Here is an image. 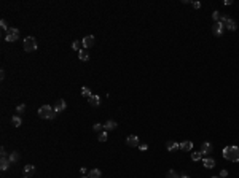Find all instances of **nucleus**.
<instances>
[{"instance_id":"nucleus-22","label":"nucleus","mask_w":239,"mask_h":178,"mask_svg":"<svg viewBox=\"0 0 239 178\" xmlns=\"http://www.w3.org/2000/svg\"><path fill=\"white\" fill-rule=\"evenodd\" d=\"M204 154L201 153V151H198V153H191V161H201V157H203Z\"/></svg>"},{"instance_id":"nucleus-26","label":"nucleus","mask_w":239,"mask_h":178,"mask_svg":"<svg viewBox=\"0 0 239 178\" xmlns=\"http://www.w3.org/2000/svg\"><path fill=\"white\" fill-rule=\"evenodd\" d=\"M0 27H2V30H3V32H8V30H10V27H8V22H7L5 19L0 21Z\"/></svg>"},{"instance_id":"nucleus-29","label":"nucleus","mask_w":239,"mask_h":178,"mask_svg":"<svg viewBox=\"0 0 239 178\" xmlns=\"http://www.w3.org/2000/svg\"><path fill=\"white\" fill-rule=\"evenodd\" d=\"M212 19H214L215 22H218L220 19H222V16H220V11H214V13H212Z\"/></svg>"},{"instance_id":"nucleus-4","label":"nucleus","mask_w":239,"mask_h":178,"mask_svg":"<svg viewBox=\"0 0 239 178\" xmlns=\"http://www.w3.org/2000/svg\"><path fill=\"white\" fill-rule=\"evenodd\" d=\"M220 22L225 26V29H228V30H231V32H234L238 29V24H236V21L234 19H231L229 16H222V19H220Z\"/></svg>"},{"instance_id":"nucleus-12","label":"nucleus","mask_w":239,"mask_h":178,"mask_svg":"<svg viewBox=\"0 0 239 178\" xmlns=\"http://www.w3.org/2000/svg\"><path fill=\"white\" fill-rule=\"evenodd\" d=\"M117 127H118L117 121H112V119H110V121H107V122H105V124H104V130H105V132H108V130H113V129H117Z\"/></svg>"},{"instance_id":"nucleus-1","label":"nucleus","mask_w":239,"mask_h":178,"mask_svg":"<svg viewBox=\"0 0 239 178\" xmlns=\"http://www.w3.org/2000/svg\"><path fill=\"white\" fill-rule=\"evenodd\" d=\"M223 157L231 162H239V148L238 147H225L223 148Z\"/></svg>"},{"instance_id":"nucleus-38","label":"nucleus","mask_w":239,"mask_h":178,"mask_svg":"<svg viewBox=\"0 0 239 178\" xmlns=\"http://www.w3.org/2000/svg\"><path fill=\"white\" fill-rule=\"evenodd\" d=\"M212 178H220V177H212Z\"/></svg>"},{"instance_id":"nucleus-13","label":"nucleus","mask_w":239,"mask_h":178,"mask_svg":"<svg viewBox=\"0 0 239 178\" xmlns=\"http://www.w3.org/2000/svg\"><path fill=\"white\" fill-rule=\"evenodd\" d=\"M179 148H180V143H176V141H172V140H169L166 143L167 151H176V149H179Z\"/></svg>"},{"instance_id":"nucleus-10","label":"nucleus","mask_w":239,"mask_h":178,"mask_svg":"<svg viewBox=\"0 0 239 178\" xmlns=\"http://www.w3.org/2000/svg\"><path fill=\"white\" fill-rule=\"evenodd\" d=\"M88 102H89L91 107H99V105H100V97H99V95H96V94H93L88 99Z\"/></svg>"},{"instance_id":"nucleus-16","label":"nucleus","mask_w":239,"mask_h":178,"mask_svg":"<svg viewBox=\"0 0 239 178\" xmlns=\"http://www.w3.org/2000/svg\"><path fill=\"white\" fill-rule=\"evenodd\" d=\"M203 166H204L206 168H214V167H215V161H214V159H210V157L203 159Z\"/></svg>"},{"instance_id":"nucleus-2","label":"nucleus","mask_w":239,"mask_h":178,"mask_svg":"<svg viewBox=\"0 0 239 178\" xmlns=\"http://www.w3.org/2000/svg\"><path fill=\"white\" fill-rule=\"evenodd\" d=\"M56 115H58V111H54V108L49 107V105H43V107L38 108V116L42 119H54Z\"/></svg>"},{"instance_id":"nucleus-28","label":"nucleus","mask_w":239,"mask_h":178,"mask_svg":"<svg viewBox=\"0 0 239 178\" xmlns=\"http://www.w3.org/2000/svg\"><path fill=\"white\" fill-rule=\"evenodd\" d=\"M16 111H18V115H22V113L26 111V105L22 103V105H18L16 107Z\"/></svg>"},{"instance_id":"nucleus-6","label":"nucleus","mask_w":239,"mask_h":178,"mask_svg":"<svg viewBox=\"0 0 239 178\" xmlns=\"http://www.w3.org/2000/svg\"><path fill=\"white\" fill-rule=\"evenodd\" d=\"M223 30H225V26L222 24V22H214V26H212V32H214V35H217V37H222L223 35Z\"/></svg>"},{"instance_id":"nucleus-17","label":"nucleus","mask_w":239,"mask_h":178,"mask_svg":"<svg viewBox=\"0 0 239 178\" xmlns=\"http://www.w3.org/2000/svg\"><path fill=\"white\" fill-rule=\"evenodd\" d=\"M78 57H80V61H83V62H88L89 61V54L86 49H81L80 53H78Z\"/></svg>"},{"instance_id":"nucleus-7","label":"nucleus","mask_w":239,"mask_h":178,"mask_svg":"<svg viewBox=\"0 0 239 178\" xmlns=\"http://www.w3.org/2000/svg\"><path fill=\"white\" fill-rule=\"evenodd\" d=\"M81 42H83V48L88 49V48H93L96 45V38H94V35H88V37H85Z\"/></svg>"},{"instance_id":"nucleus-23","label":"nucleus","mask_w":239,"mask_h":178,"mask_svg":"<svg viewBox=\"0 0 239 178\" xmlns=\"http://www.w3.org/2000/svg\"><path fill=\"white\" fill-rule=\"evenodd\" d=\"M72 48H73V49H77V51L80 53V51H81V48H83V42H73V43H72Z\"/></svg>"},{"instance_id":"nucleus-3","label":"nucleus","mask_w":239,"mask_h":178,"mask_svg":"<svg viewBox=\"0 0 239 178\" xmlns=\"http://www.w3.org/2000/svg\"><path fill=\"white\" fill-rule=\"evenodd\" d=\"M22 46H24V51L32 53V51H37V48H38V43H37V40H35L34 37H27V38H24V43H22Z\"/></svg>"},{"instance_id":"nucleus-35","label":"nucleus","mask_w":239,"mask_h":178,"mask_svg":"<svg viewBox=\"0 0 239 178\" xmlns=\"http://www.w3.org/2000/svg\"><path fill=\"white\" fill-rule=\"evenodd\" d=\"M0 78H5V70H3V68H2V70H0Z\"/></svg>"},{"instance_id":"nucleus-19","label":"nucleus","mask_w":239,"mask_h":178,"mask_svg":"<svg viewBox=\"0 0 239 178\" xmlns=\"http://www.w3.org/2000/svg\"><path fill=\"white\" fill-rule=\"evenodd\" d=\"M8 159H10V162H11V164L18 162V161H19V153H18V151H13V153H10V156H8Z\"/></svg>"},{"instance_id":"nucleus-18","label":"nucleus","mask_w":239,"mask_h":178,"mask_svg":"<svg viewBox=\"0 0 239 178\" xmlns=\"http://www.w3.org/2000/svg\"><path fill=\"white\" fill-rule=\"evenodd\" d=\"M10 164H11V162H10V159H8V157H2V161H0V168L5 172L7 168L10 167Z\"/></svg>"},{"instance_id":"nucleus-21","label":"nucleus","mask_w":239,"mask_h":178,"mask_svg":"<svg viewBox=\"0 0 239 178\" xmlns=\"http://www.w3.org/2000/svg\"><path fill=\"white\" fill-rule=\"evenodd\" d=\"M11 122H13V126H15V127H19L22 121H21V118L16 115V116H13V118H11Z\"/></svg>"},{"instance_id":"nucleus-24","label":"nucleus","mask_w":239,"mask_h":178,"mask_svg":"<svg viewBox=\"0 0 239 178\" xmlns=\"http://www.w3.org/2000/svg\"><path fill=\"white\" fill-rule=\"evenodd\" d=\"M97 140H99V141H107V132H105V130L99 132V135H97Z\"/></svg>"},{"instance_id":"nucleus-27","label":"nucleus","mask_w":239,"mask_h":178,"mask_svg":"<svg viewBox=\"0 0 239 178\" xmlns=\"http://www.w3.org/2000/svg\"><path fill=\"white\" fill-rule=\"evenodd\" d=\"M166 178H180V177H179V173H177L176 170H169L167 175H166Z\"/></svg>"},{"instance_id":"nucleus-20","label":"nucleus","mask_w":239,"mask_h":178,"mask_svg":"<svg viewBox=\"0 0 239 178\" xmlns=\"http://www.w3.org/2000/svg\"><path fill=\"white\" fill-rule=\"evenodd\" d=\"M81 95H83V97H91V95H93V92H91V89L89 88H86V86H83V88H81Z\"/></svg>"},{"instance_id":"nucleus-31","label":"nucleus","mask_w":239,"mask_h":178,"mask_svg":"<svg viewBox=\"0 0 239 178\" xmlns=\"http://www.w3.org/2000/svg\"><path fill=\"white\" fill-rule=\"evenodd\" d=\"M0 157H8V156H7V151H5V147L0 148Z\"/></svg>"},{"instance_id":"nucleus-39","label":"nucleus","mask_w":239,"mask_h":178,"mask_svg":"<svg viewBox=\"0 0 239 178\" xmlns=\"http://www.w3.org/2000/svg\"><path fill=\"white\" fill-rule=\"evenodd\" d=\"M83 178H88V177H83Z\"/></svg>"},{"instance_id":"nucleus-37","label":"nucleus","mask_w":239,"mask_h":178,"mask_svg":"<svg viewBox=\"0 0 239 178\" xmlns=\"http://www.w3.org/2000/svg\"><path fill=\"white\" fill-rule=\"evenodd\" d=\"M22 178H29V177H27V175H24V177H22Z\"/></svg>"},{"instance_id":"nucleus-15","label":"nucleus","mask_w":239,"mask_h":178,"mask_svg":"<svg viewBox=\"0 0 239 178\" xmlns=\"http://www.w3.org/2000/svg\"><path fill=\"white\" fill-rule=\"evenodd\" d=\"M180 149H183V151H191L193 149V141H182Z\"/></svg>"},{"instance_id":"nucleus-33","label":"nucleus","mask_w":239,"mask_h":178,"mask_svg":"<svg viewBox=\"0 0 239 178\" xmlns=\"http://www.w3.org/2000/svg\"><path fill=\"white\" fill-rule=\"evenodd\" d=\"M139 148L142 149V151H145V149H147V148H148V147H147V145H145V143H139Z\"/></svg>"},{"instance_id":"nucleus-25","label":"nucleus","mask_w":239,"mask_h":178,"mask_svg":"<svg viewBox=\"0 0 239 178\" xmlns=\"http://www.w3.org/2000/svg\"><path fill=\"white\" fill-rule=\"evenodd\" d=\"M93 130H94V132H97V134H99V132H102V130H104V124H100V122L94 124V126H93Z\"/></svg>"},{"instance_id":"nucleus-9","label":"nucleus","mask_w":239,"mask_h":178,"mask_svg":"<svg viewBox=\"0 0 239 178\" xmlns=\"http://www.w3.org/2000/svg\"><path fill=\"white\" fill-rule=\"evenodd\" d=\"M54 111H58V113H61V111H64V110H66V108H67V103H66V100H58V102L56 103H54Z\"/></svg>"},{"instance_id":"nucleus-32","label":"nucleus","mask_w":239,"mask_h":178,"mask_svg":"<svg viewBox=\"0 0 239 178\" xmlns=\"http://www.w3.org/2000/svg\"><path fill=\"white\" fill-rule=\"evenodd\" d=\"M191 5H193V8H196V10H198V8H201V2H193Z\"/></svg>"},{"instance_id":"nucleus-5","label":"nucleus","mask_w":239,"mask_h":178,"mask_svg":"<svg viewBox=\"0 0 239 178\" xmlns=\"http://www.w3.org/2000/svg\"><path fill=\"white\" fill-rule=\"evenodd\" d=\"M18 38H19V30L15 27H10V30L5 34V40L7 42H16Z\"/></svg>"},{"instance_id":"nucleus-36","label":"nucleus","mask_w":239,"mask_h":178,"mask_svg":"<svg viewBox=\"0 0 239 178\" xmlns=\"http://www.w3.org/2000/svg\"><path fill=\"white\" fill-rule=\"evenodd\" d=\"M180 178H190V177H187V175H182Z\"/></svg>"},{"instance_id":"nucleus-8","label":"nucleus","mask_w":239,"mask_h":178,"mask_svg":"<svg viewBox=\"0 0 239 178\" xmlns=\"http://www.w3.org/2000/svg\"><path fill=\"white\" fill-rule=\"evenodd\" d=\"M139 143H140V141H139V137H137V135H129L126 138V145H128V147H131V148L139 147Z\"/></svg>"},{"instance_id":"nucleus-34","label":"nucleus","mask_w":239,"mask_h":178,"mask_svg":"<svg viewBox=\"0 0 239 178\" xmlns=\"http://www.w3.org/2000/svg\"><path fill=\"white\" fill-rule=\"evenodd\" d=\"M225 177H228V172H226V170H222V172H220V178H225Z\"/></svg>"},{"instance_id":"nucleus-14","label":"nucleus","mask_w":239,"mask_h":178,"mask_svg":"<svg viewBox=\"0 0 239 178\" xmlns=\"http://www.w3.org/2000/svg\"><path fill=\"white\" fill-rule=\"evenodd\" d=\"M100 177H102V172L99 168H91L88 172V178H100Z\"/></svg>"},{"instance_id":"nucleus-30","label":"nucleus","mask_w":239,"mask_h":178,"mask_svg":"<svg viewBox=\"0 0 239 178\" xmlns=\"http://www.w3.org/2000/svg\"><path fill=\"white\" fill-rule=\"evenodd\" d=\"M26 173H30V172H35V166H32V164H27V166L24 167Z\"/></svg>"},{"instance_id":"nucleus-11","label":"nucleus","mask_w":239,"mask_h":178,"mask_svg":"<svg viewBox=\"0 0 239 178\" xmlns=\"http://www.w3.org/2000/svg\"><path fill=\"white\" fill-rule=\"evenodd\" d=\"M203 154H209V153H212V145L209 143V141H204L203 145H201V149H199Z\"/></svg>"}]
</instances>
